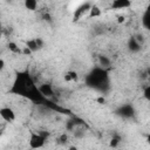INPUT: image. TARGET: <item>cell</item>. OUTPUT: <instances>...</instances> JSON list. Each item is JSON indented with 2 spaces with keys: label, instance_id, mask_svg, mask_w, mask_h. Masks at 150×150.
<instances>
[{
  "label": "cell",
  "instance_id": "cell-1",
  "mask_svg": "<svg viewBox=\"0 0 150 150\" xmlns=\"http://www.w3.org/2000/svg\"><path fill=\"white\" fill-rule=\"evenodd\" d=\"M9 93L16 94L19 96H22L29 101H33L35 103L46 102L47 98L41 94L39 86L35 83L33 77L28 71H18L13 84L9 89Z\"/></svg>",
  "mask_w": 150,
  "mask_h": 150
},
{
  "label": "cell",
  "instance_id": "cell-2",
  "mask_svg": "<svg viewBox=\"0 0 150 150\" xmlns=\"http://www.w3.org/2000/svg\"><path fill=\"white\" fill-rule=\"evenodd\" d=\"M86 83L88 87L103 91L109 84V75L108 70L102 67L93 68L86 76Z\"/></svg>",
  "mask_w": 150,
  "mask_h": 150
},
{
  "label": "cell",
  "instance_id": "cell-3",
  "mask_svg": "<svg viewBox=\"0 0 150 150\" xmlns=\"http://www.w3.org/2000/svg\"><path fill=\"white\" fill-rule=\"evenodd\" d=\"M46 142H47V137H46L45 134L36 132V131H30L29 132V138H28L29 148H32L34 150L41 149V148L45 146Z\"/></svg>",
  "mask_w": 150,
  "mask_h": 150
},
{
  "label": "cell",
  "instance_id": "cell-4",
  "mask_svg": "<svg viewBox=\"0 0 150 150\" xmlns=\"http://www.w3.org/2000/svg\"><path fill=\"white\" fill-rule=\"evenodd\" d=\"M91 6H93V5H91L90 2H84V4H82L81 6H79V7L75 9V12H74V16H73L74 21L76 22V21L81 20L84 15H89V12H90Z\"/></svg>",
  "mask_w": 150,
  "mask_h": 150
},
{
  "label": "cell",
  "instance_id": "cell-5",
  "mask_svg": "<svg viewBox=\"0 0 150 150\" xmlns=\"http://www.w3.org/2000/svg\"><path fill=\"white\" fill-rule=\"evenodd\" d=\"M0 116L5 122H8V123L15 121V118H16L15 111L11 107H2L0 109Z\"/></svg>",
  "mask_w": 150,
  "mask_h": 150
},
{
  "label": "cell",
  "instance_id": "cell-6",
  "mask_svg": "<svg viewBox=\"0 0 150 150\" xmlns=\"http://www.w3.org/2000/svg\"><path fill=\"white\" fill-rule=\"evenodd\" d=\"M134 108L131 104H123L121 105L117 110H116V114L120 115L121 117H124V118H130L134 116Z\"/></svg>",
  "mask_w": 150,
  "mask_h": 150
},
{
  "label": "cell",
  "instance_id": "cell-7",
  "mask_svg": "<svg viewBox=\"0 0 150 150\" xmlns=\"http://www.w3.org/2000/svg\"><path fill=\"white\" fill-rule=\"evenodd\" d=\"M141 21H142L143 28L150 32V4H148V6L145 7V9H144V12L142 14Z\"/></svg>",
  "mask_w": 150,
  "mask_h": 150
},
{
  "label": "cell",
  "instance_id": "cell-8",
  "mask_svg": "<svg viewBox=\"0 0 150 150\" xmlns=\"http://www.w3.org/2000/svg\"><path fill=\"white\" fill-rule=\"evenodd\" d=\"M42 46H43V42H42V40L39 39V38L32 39V40L27 41V43H26V47H27L32 53H33V52H36V50H39V49H41Z\"/></svg>",
  "mask_w": 150,
  "mask_h": 150
},
{
  "label": "cell",
  "instance_id": "cell-9",
  "mask_svg": "<svg viewBox=\"0 0 150 150\" xmlns=\"http://www.w3.org/2000/svg\"><path fill=\"white\" fill-rule=\"evenodd\" d=\"M131 7V2L128 0H114L111 2V8L114 9H127Z\"/></svg>",
  "mask_w": 150,
  "mask_h": 150
},
{
  "label": "cell",
  "instance_id": "cell-10",
  "mask_svg": "<svg viewBox=\"0 0 150 150\" xmlns=\"http://www.w3.org/2000/svg\"><path fill=\"white\" fill-rule=\"evenodd\" d=\"M39 89H40L41 94H42L46 98H49V97H52V96L54 95V89H53V87H52L50 84H48V83L40 84V86H39Z\"/></svg>",
  "mask_w": 150,
  "mask_h": 150
},
{
  "label": "cell",
  "instance_id": "cell-11",
  "mask_svg": "<svg viewBox=\"0 0 150 150\" xmlns=\"http://www.w3.org/2000/svg\"><path fill=\"white\" fill-rule=\"evenodd\" d=\"M128 47H129V49L131 52L136 53V52H138L141 49V43H139V41L135 36H131L129 39V41H128Z\"/></svg>",
  "mask_w": 150,
  "mask_h": 150
},
{
  "label": "cell",
  "instance_id": "cell-12",
  "mask_svg": "<svg viewBox=\"0 0 150 150\" xmlns=\"http://www.w3.org/2000/svg\"><path fill=\"white\" fill-rule=\"evenodd\" d=\"M102 14V11H101V8L98 7V6H96V5H93L91 6V8H90V12H89V18H97V16H100Z\"/></svg>",
  "mask_w": 150,
  "mask_h": 150
},
{
  "label": "cell",
  "instance_id": "cell-13",
  "mask_svg": "<svg viewBox=\"0 0 150 150\" xmlns=\"http://www.w3.org/2000/svg\"><path fill=\"white\" fill-rule=\"evenodd\" d=\"M98 62H100V67H102L104 69H107L111 66V61L107 56H98Z\"/></svg>",
  "mask_w": 150,
  "mask_h": 150
},
{
  "label": "cell",
  "instance_id": "cell-14",
  "mask_svg": "<svg viewBox=\"0 0 150 150\" xmlns=\"http://www.w3.org/2000/svg\"><path fill=\"white\" fill-rule=\"evenodd\" d=\"M7 47H8L9 52H12L14 54H22V49L20 47H18V45L15 42H8Z\"/></svg>",
  "mask_w": 150,
  "mask_h": 150
},
{
  "label": "cell",
  "instance_id": "cell-15",
  "mask_svg": "<svg viewBox=\"0 0 150 150\" xmlns=\"http://www.w3.org/2000/svg\"><path fill=\"white\" fill-rule=\"evenodd\" d=\"M64 80H66L67 82L76 81V80H77V73H76V71H71V70L67 71L66 75H64Z\"/></svg>",
  "mask_w": 150,
  "mask_h": 150
},
{
  "label": "cell",
  "instance_id": "cell-16",
  "mask_svg": "<svg viewBox=\"0 0 150 150\" xmlns=\"http://www.w3.org/2000/svg\"><path fill=\"white\" fill-rule=\"evenodd\" d=\"M38 2L35 1V0H26L25 1V7L27 8V9H29V11H35L36 8H38Z\"/></svg>",
  "mask_w": 150,
  "mask_h": 150
},
{
  "label": "cell",
  "instance_id": "cell-17",
  "mask_svg": "<svg viewBox=\"0 0 150 150\" xmlns=\"http://www.w3.org/2000/svg\"><path fill=\"white\" fill-rule=\"evenodd\" d=\"M143 97H144L148 102H150V84H148V86L144 88V90H143Z\"/></svg>",
  "mask_w": 150,
  "mask_h": 150
},
{
  "label": "cell",
  "instance_id": "cell-18",
  "mask_svg": "<svg viewBox=\"0 0 150 150\" xmlns=\"http://www.w3.org/2000/svg\"><path fill=\"white\" fill-rule=\"evenodd\" d=\"M120 142H121V141H120V137H117V136H116V137H112V138L110 139L109 145H110V146H112V148H116V146L120 144Z\"/></svg>",
  "mask_w": 150,
  "mask_h": 150
},
{
  "label": "cell",
  "instance_id": "cell-19",
  "mask_svg": "<svg viewBox=\"0 0 150 150\" xmlns=\"http://www.w3.org/2000/svg\"><path fill=\"white\" fill-rule=\"evenodd\" d=\"M67 138H68L67 135H66V134H62V135L57 138V143H59V144H66V143H67Z\"/></svg>",
  "mask_w": 150,
  "mask_h": 150
},
{
  "label": "cell",
  "instance_id": "cell-20",
  "mask_svg": "<svg viewBox=\"0 0 150 150\" xmlns=\"http://www.w3.org/2000/svg\"><path fill=\"white\" fill-rule=\"evenodd\" d=\"M124 21V16H118V22H123Z\"/></svg>",
  "mask_w": 150,
  "mask_h": 150
},
{
  "label": "cell",
  "instance_id": "cell-21",
  "mask_svg": "<svg viewBox=\"0 0 150 150\" xmlns=\"http://www.w3.org/2000/svg\"><path fill=\"white\" fill-rule=\"evenodd\" d=\"M146 142H148V144L150 145V134H149V135L146 136Z\"/></svg>",
  "mask_w": 150,
  "mask_h": 150
},
{
  "label": "cell",
  "instance_id": "cell-22",
  "mask_svg": "<svg viewBox=\"0 0 150 150\" xmlns=\"http://www.w3.org/2000/svg\"><path fill=\"white\" fill-rule=\"evenodd\" d=\"M69 150H77V148H76V146H70Z\"/></svg>",
  "mask_w": 150,
  "mask_h": 150
},
{
  "label": "cell",
  "instance_id": "cell-23",
  "mask_svg": "<svg viewBox=\"0 0 150 150\" xmlns=\"http://www.w3.org/2000/svg\"><path fill=\"white\" fill-rule=\"evenodd\" d=\"M148 77H149V81H150V70H149V73H148Z\"/></svg>",
  "mask_w": 150,
  "mask_h": 150
},
{
  "label": "cell",
  "instance_id": "cell-24",
  "mask_svg": "<svg viewBox=\"0 0 150 150\" xmlns=\"http://www.w3.org/2000/svg\"><path fill=\"white\" fill-rule=\"evenodd\" d=\"M26 150H34V149H32V148H28V149H26Z\"/></svg>",
  "mask_w": 150,
  "mask_h": 150
}]
</instances>
